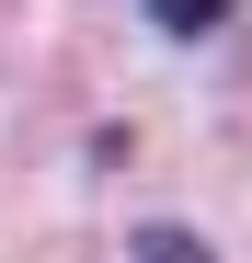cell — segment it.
I'll return each instance as SVG.
<instances>
[{
  "label": "cell",
  "instance_id": "cell-1",
  "mask_svg": "<svg viewBox=\"0 0 252 263\" xmlns=\"http://www.w3.org/2000/svg\"><path fill=\"white\" fill-rule=\"evenodd\" d=\"M149 23H160V34H218L229 0H149Z\"/></svg>",
  "mask_w": 252,
  "mask_h": 263
}]
</instances>
